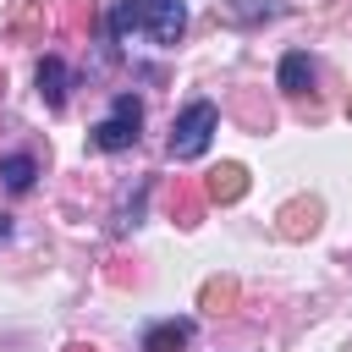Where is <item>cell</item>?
<instances>
[{
    "instance_id": "3957f363",
    "label": "cell",
    "mask_w": 352,
    "mask_h": 352,
    "mask_svg": "<svg viewBox=\"0 0 352 352\" xmlns=\"http://www.w3.org/2000/svg\"><path fill=\"white\" fill-rule=\"evenodd\" d=\"M143 28L154 44H176L187 28V6L182 0H143Z\"/></svg>"
},
{
    "instance_id": "8fae6325",
    "label": "cell",
    "mask_w": 352,
    "mask_h": 352,
    "mask_svg": "<svg viewBox=\"0 0 352 352\" xmlns=\"http://www.w3.org/2000/svg\"><path fill=\"white\" fill-rule=\"evenodd\" d=\"M314 220H319V204H292L280 214V231L286 236H302V231H314Z\"/></svg>"
},
{
    "instance_id": "30bf717a",
    "label": "cell",
    "mask_w": 352,
    "mask_h": 352,
    "mask_svg": "<svg viewBox=\"0 0 352 352\" xmlns=\"http://www.w3.org/2000/svg\"><path fill=\"white\" fill-rule=\"evenodd\" d=\"M143 28V0H116L110 6V38H126Z\"/></svg>"
},
{
    "instance_id": "6da1fadb",
    "label": "cell",
    "mask_w": 352,
    "mask_h": 352,
    "mask_svg": "<svg viewBox=\"0 0 352 352\" xmlns=\"http://www.w3.org/2000/svg\"><path fill=\"white\" fill-rule=\"evenodd\" d=\"M220 132V110L209 104V99H192L182 116H176V126H170V160H198L204 148H209V138Z\"/></svg>"
},
{
    "instance_id": "7c38bea8",
    "label": "cell",
    "mask_w": 352,
    "mask_h": 352,
    "mask_svg": "<svg viewBox=\"0 0 352 352\" xmlns=\"http://www.w3.org/2000/svg\"><path fill=\"white\" fill-rule=\"evenodd\" d=\"M231 302H236V280H209V286H204V308L220 314V308H231Z\"/></svg>"
},
{
    "instance_id": "9c48e42d",
    "label": "cell",
    "mask_w": 352,
    "mask_h": 352,
    "mask_svg": "<svg viewBox=\"0 0 352 352\" xmlns=\"http://www.w3.org/2000/svg\"><path fill=\"white\" fill-rule=\"evenodd\" d=\"M33 176H38L33 154H6V160H0V187H6V192H28Z\"/></svg>"
},
{
    "instance_id": "277c9868",
    "label": "cell",
    "mask_w": 352,
    "mask_h": 352,
    "mask_svg": "<svg viewBox=\"0 0 352 352\" xmlns=\"http://www.w3.org/2000/svg\"><path fill=\"white\" fill-rule=\"evenodd\" d=\"M192 341V319H165L143 330V352H182Z\"/></svg>"
},
{
    "instance_id": "5bb4252c",
    "label": "cell",
    "mask_w": 352,
    "mask_h": 352,
    "mask_svg": "<svg viewBox=\"0 0 352 352\" xmlns=\"http://www.w3.org/2000/svg\"><path fill=\"white\" fill-rule=\"evenodd\" d=\"M66 352H88V346H66Z\"/></svg>"
},
{
    "instance_id": "5b68a950",
    "label": "cell",
    "mask_w": 352,
    "mask_h": 352,
    "mask_svg": "<svg viewBox=\"0 0 352 352\" xmlns=\"http://www.w3.org/2000/svg\"><path fill=\"white\" fill-rule=\"evenodd\" d=\"M275 82H280V94H292V99H297V94H308V88H314V60H308L302 50H292V55L280 60Z\"/></svg>"
},
{
    "instance_id": "4fadbf2b",
    "label": "cell",
    "mask_w": 352,
    "mask_h": 352,
    "mask_svg": "<svg viewBox=\"0 0 352 352\" xmlns=\"http://www.w3.org/2000/svg\"><path fill=\"white\" fill-rule=\"evenodd\" d=\"M6 236H11V220H6V214H0V242H6Z\"/></svg>"
},
{
    "instance_id": "ba28073f",
    "label": "cell",
    "mask_w": 352,
    "mask_h": 352,
    "mask_svg": "<svg viewBox=\"0 0 352 352\" xmlns=\"http://www.w3.org/2000/svg\"><path fill=\"white\" fill-rule=\"evenodd\" d=\"M214 11H220V22H231V28H253V22L275 16V6H270V0H220Z\"/></svg>"
},
{
    "instance_id": "9a60e30c",
    "label": "cell",
    "mask_w": 352,
    "mask_h": 352,
    "mask_svg": "<svg viewBox=\"0 0 352 352\" xmlns=\"http://www.w3.org/2000/svg\"><path fill=\"white\" fill-rule=\"evenodd\" d=\"M346 110H352V99H346Z\"/></svg>"
},
{
    "instance_id": "8992f818",
    "label": "cell",
    "mask_w": 352,
    "mask_h": 352,
    "mask_svg": "<svg viewBox=\"0 0 352 352\" xmlns=\"http://www.w3.org/2000/svg\"><path fill=\"white\" fill-rule=\"evenodd\" d=\"M204 192H209L214 204H236V198L248 192V170H242V165H220V170H209Z\"/></svg>"
},
{
    "instance_id": "7a4b0ae2",
    "label": "cell",
    "mask_w": 352,
    "mask_h": 352,
    "mask_svg": "<svg viewBox=\"0 0 352 352\" xmlns=\"http://www.w3.org/2000/svg\"><path fill=\"white\" fill-rule=\"evenodd\" d=\"M138 126H143V104H138L132 94H116V99H110V116L94 126V148H99V154H121V148L138 143Z\"/></svg>"
},
{
    "instance_id": "52a82bcc",
    "label": "cell",
    "mask_w": 352,
    "mask_h": 352,
    "mask_svg": "<svg viewBox=\"0 0 352 352\" xmlns=\"http://www.w3.org/2000/svg\"><path fill=\"white\" fill-rule=\"evenodd\" d=\"M38 99H44L50 110L66 104V66H60V55H44V60H38Z\"/></svg>"
}]
</instances>
